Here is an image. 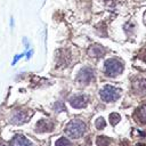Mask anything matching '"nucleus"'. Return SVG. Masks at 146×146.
I'll return each mask as SVG.
<instances>
[{
    "label": "nucleus",
    "instance_id": "14",
    "mask_svg": "<svg viewBox=\"0 0 146 146\" xmlns=\"http://www.w3.org/2000/svg\"><path fill=\"white\" fill-rule=\"evenodd\" d=\"M56 146H72V144L68 141V139H66L65 137H62L56 141Z\"/></svg>",
    "mask_w": 146,
    "mask_h": 146
},
{
    "label": "nucleus",
    "instance_id": "17",
    "mask_svg": "<svg viewBox=\"0 0 146 146\" xmlns=\"http://www.w3.org/2000/svg\"><path fill=\"white\" fill-rule=\"evenodd\" d=\"M143 58H144V60L146 62V50H145V52H144V55H143Z\"/></svg>",
    "mask_w": 146,
    "mask_h": 146
},
{
    "label": "nucleus",
    "instance_id": "19",
    "mask_svg": "<svg viewBox=\"0 0 146 146\" xmlns=\"http://www.w3.org/2000/svg\"><path fill=\"white\" fill-rule=\"evenodd\" d=\"M0 146H7V145H5V144H0Z\"/></svg>",
    "mask_w": 146,
    "mask_h": 146
},
{
    "label": "nucleus",
    "instance_id": "6",
    "mask_svg": "<svg viewBox=\"0 0 146 146\" xmlns=\"http://www.w3.org/2000/svg\"><path fill=\"white\" fill-rule=\"evenodd\" d=\"M29 119V113L25 110H16L13 113L11 116V122L14 124H22L23 122H25Z\"/></svg>",
    "mask_w": 146,
    "mask_h": 146
},
{
    "label": "nucleus",
    "instance_id": "13",
    "mask_svg": "<svg viewBox=\"0 0 146 146\" xmlns=\"http://www.w3.org/2000/svg\"><path fill=\"white\" fill-rule=\"evenodd\" d=\"M120 120H121V116L117 114V113H112L111 115H110V121H111V123L114 125V124H117L119 122H120Z\"/></svg>",
    "mask_w": 146,
    "mask_h": 146
},
{
    "label": "nucleus",
    "instance_id": "2",
    "mask_svg": "<svg viewBox=\"0 0 146 146\" xmlns=\"http://www.w3.org/2000/svg\"><path fill=\"white\" fill-rule=\"evenodd\" d=\"M104 71L107 76H116L123 71V64L116 58H110L104 64Z\"/></svg>",
    "mask_w": 146,
    "mask_h": 146
},
{
    "label": "nucleus",
    "instance_id": "18",
    "mask_svg": "<svg viewBox=\"0 0 146 146\" xmlns=\"http://www.w3.org/2000/svg\"><path fill=\"white\" fill-rule=\"evenodd\" d=\"M137 146H146V145H145V144H141V143H140V144H138Z\"/></svg>",
    "mask_w": 146,
    "mask_h": 146
},
{
    "label": "nucleus",
    "instance_id": "10",
    "mask_svg": "<svg viewBox=\"0 0 146 146\" xmlns=\"http://www.w3.org/2000/svg\"><path fill=\"white\" fill-rule=\"evenodd\" d=\"M11 146H32V144L23 135H16L11 140Z\"/></svg>",
    "mask_w": 146,
    "mask_h": 146
},
{
    "label": "nucleus",
    "instance_id": "4",
    "mask_svg": "<svg viewBox=\"0 0 146 146\" xmlns=\"http://www.w3.org/2000/svg\"><path fill=\"white\" fill-rule=\"evenodd\" d=\"M92 79H94V71L90 67H83L78 73V80L83 84L89 83Z\"/></svg>",
    "mask_w": 146,
    "mask_h": 146
},
{
    "label": "nucleus",
    "instance_id": "11",
    "mask_svg": "<svg viewBox=\"0 0 146 146\" xmlns=\"http://www.w3.org/2000/svg\"><path fill=\"white\" fill-rule=\"evenodd\" d=\"M135 115H136V119H137L140 123L146 124V104L140 105V106L136 110Z\"/></svg>",
    "mask_w": 146,
    "mask_h": 146
},
{
    "label": "nucleus",
    "instance_id": "9",
    "mask_svg": "<svg viewBox=\"0 0 146 146\" xmlns=\"http://www.w3.org/2000/svg\"><path fill=\"white\" fill-rule=\"evenodd\" d=\"M105 54V49L104 47H102L100 44H92L89 50H88V55L90 57H94V58H98V57H102L103 55Z\"/></svg>",
    "mask_w": 146,
    "mask_h": 146
},
{
    "label": "nucleus",
    "instance_id": "12",
    "mask_svg": "<svg viewBox=\"0 0 146 146\" xmlns=\"http://www.w3.org/2000/svg\"><path fill=\"white\" fill-rule=\"evenodd\" d=\"M96 144H97L98 146H107V145L110 144V139H108L107 137L99 136V137H97V139H96Z\"/></svg>",
    "mask_w": 146,
    "mask_h": 146
},
{
    "label": "nucleus",
    "instance_id": "15",
    "mask_svg": "<svg viewBox=\"0 0 146 146\" xmlns=\"http://www.w3.org/2000/svg\"><path fill=\"white\" fill-rule=\"evenodd\" d=\"M95 125H96V128H97V129L102 130L103 128H105V120H104L103 117H98V119L96 120Z\"/></svg>",
    "mask_w": 146,
    "mask_h": 146
},
{
    "label": "nucleus",
    "instance_id": "1",
    "mask_svg": "<svg viewBox=\"0 0 146 146\" xmlns=\"http://www.w3.org/2000/svg\"><path fill=\"white\" fill-rule=\"evenodd\" d=\"M86 131V124L81 121V120H78V119H74L72 120L65 128V132L72 137V138H79L81 137Z\"/></svg>",
    "mask_w": 146,
    "mask_h": 146
},
{
    "label": "nucleus",
    "instance_id": "20",
    "mask_svg": "<svg viewBox=\"0 0 146 146\" xmlns=\"http://www.w3.org/2000/svg\"><path fill=\"white\" fill-rule=\"evenodd\" d=\"M105 1H108V0H105Z\"/></svg>",
    "mask_w": 146,
    "mask_h": 146
},
{
    "label": "nucleus",
    "instance_id": "5",
    "mask_svg": "<svg viewBox=\"0 0 146 146\" xmlns=\"http://www.w3.org/2000/svg\"><path fill=\"white\" fill-rule=\"evenodd\" d=\"M88 98L84 95H75L70 98V104L74 108H83L87 106Z\"/></svg>",
    "mask_w": 146,
    "mask_h": 146
},
{
    "label": "nucleus",
    "instance_id": "7",
    "mask_svg": "<svg viewBox=\"0 0 146 146\" xmlns=\"http://www.w3.org/2000/svg\"><path fill=\"white\" fill-rule=\"evenodd\" d=\"M36 131L39 132H49L54 129V123L50 121V120H47V119H43V120H40L35 127Z\"/></svg>",
    "mask_w": 146,
    "mask_h": 146
},
{
    "label": "nucleus",
    "instance_id": "8",
    "mask_svg": "<svg viewBox=\"0 0 146 146\" xmlns=\"http://www.w3.org/2000/svg\"><path fill=\"white\" fill-rule=\"evenodd\" d=\"M132 88L138 94H145L146 92V78H137L132 82Z\"/></svg>",
    "mask_w": 146,
    "mask_h": 146
},
{
    "label": "nucleus",
    "instance_id": "3",
    "mask_svg": "<svg viewBox=\"0 0 146 146\" xmlns=\"http://www.w3.org/2000/svg\"><path fill=\"white\" fill-rule=\"evenodd\" d=\"M120 92H121V90L119 88H115L113 86H105L99 91V95H100V98L103 102L110 103V102L116 100L120 97Z\"/></svg>",
    "mask_w": 146,
    "mask_h": 146
},
{
    "label": "nucleus",
    "instance_id": "16",
    "mask_svg": "<svg viewBox=\"0 0 146 146\" xmlns=\"http://www.w3.org/2000/svg\"><path fill=\"white\" fill-rule=\"evenodd\" d=\"M55 110H56V112L65 111V106H64L63 103H56V104H55Z\"/></svg>",
    "mask_w": 146,
    "mask_h": 146
}]
</instances>
